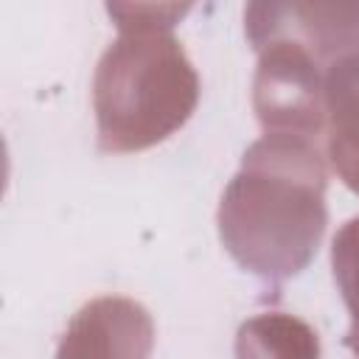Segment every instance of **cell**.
I'll list each match as a JSON object with an SVG mask.
<instances>
[{"mask_svg": "<svg viewBox=\"0 0 359 359\" xmlns=\"http://www.w3.org/2000/svg\"><path fill=\"white\" fill-rule=\"evenodd\" d=\"M325 154L317 137L264 132L222 194L216 224L238 266L266 280L303 272L325 236Z\"/></svg>", "mask_w": 359, "mask_h": 359, "instance_id": "cell-1", "label": "cell"}, {"mask_svg": "<svg viewBox=\"0 0 359 359\" xmlns=\"http://www.w3.org/2000/svg\"><path fill=\"white\" fill-rule=\"evenodd\" d=\"M199 101V76L168 31H123L98 59L93 109L98 149L143 151L185 126Z\"/></svg>", "mask_w": 359, "mask_h": 359, "instance_id": "cell-2", "label": "cell"}, {"mask_svg": "<svg viewBox=\"0 0 359 359\" xmlns=\"http://www.w3.org/2000/svg\"><path fill=\"white\" fill-rule=\"evenodd\" d=\"M244 31L255 50L297 45L325 67L359 53V0H247Z\"/></svg>", "mask_w": 359, "mask_h": 359, "instance_id": "cell-3", "label": "cell"}, {"mask_svg": "<svg viewBox=\"0 0 359 359\" xmlns=\"http://www.w3.org/2000/svg\"><path fill=\"white\" fill-rule=\"evenodd\" d=\"M252 109L264 132L325 137V67L297 45L258 50Z\"/></svg>", "mask_w": 359, "mask_h": 359, "instance_id": "cell-4", "label": "cell"}, {"mask_svg": "<svg viewBox=\"0 0 359 359\" xmlns=\"http://www.w3.org/2000/svg\"><path fill=\"white\" fill-rule=\"evenodd\" d=\"M154 325L149 311L129 297H98L67 325L59 356H146Z\"/></svg>", "mask_w": 359, "mask_h": 359, "instance_id": "cell-5", "label": "cell"}, {"mask_svg": "<svg viewBox=\"0 0 359 359\" xmlns=\"http://www.w3.org/2000/svg\"><path fill=\"white\" fill-rule=\"evenodd\" d=\"M331 266H334V280L342 292V300L351 311L348 345L359 356V216L348 219L334 236Z\"/></svg>", "mask_w": 359, "mask_h": 359, "instance_id": "cell-6", "label": "cell"}, {"mask_svg": "<svg viewBox=\"0 0 359 359\" xmlns=\"http://www.w3.org/2000/svg\"><path fill=\"white\" fill-rule=\"evenodd\" d=\"M196 0H104L109 20L121 31H168Z\"/></svg>", "mask_w": 359, "mask_h": 359, "instance_id": "cell-7", "label": "cell"}, {"mask_svg": "<svg viewBox=\"0 0 359 359\" xmlns=\"http://www.w3.org/2000/svg\"><path fill=\"white\" fill-rule=\"evenodd\" d=\"M325 109L328 123L359 126V53L325 65Z\"/></svg>", "mask_w": 359, "mask_h": 359, "instance_id": "cell-8", "label": "cell"}, {"mask_svg": "<svg viewBox=\"0 0 359 359\" xmlns=\"http://www.w3.org/2000/svg\"><path fill=\"white\" fill-rule=\"evenodd\" d=\"M325 157L337 177L359 194V126L328 123L325 126Z\"/></svg>", "mask_w": 359, "mask_h": 359, "instance_id": "cell-9", "label": "cell"}]
</instances>
